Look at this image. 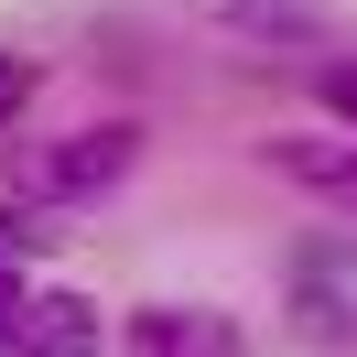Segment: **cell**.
<instances>
[{
    "label": "cell",
    "instance_id": "8992f818",
    "mask_svg": "<svg viewBox=\"0 0 357 357\" xmlns=\"http://www.w3.org/2000/svg\"><path fill=\"white\" fill-rule=\"evenodd\" d=\"M271 174H292L325 206H357V141H271Z\"/></svg>",
    "mask_w": 357,
    "mask_h": 357
},
{
    "label": "cell",
    "instance_id": "7a4b0ae2",
    "mask_svg": "<svg viewBox=\"0 0 357 357\" xmlns=\"http://www.w3.org/2000/svg\"><path fill=\"white\" fill-rule=\"evenodd\" d=\"M282 303L314 347H357V238H303L282 260Z\"/></svg>",
    "mask_w": 357,
    "mask_h": 357
},
{
    "label": "cell",
    "instance_id": "3957f363",
    "mask_svg": "<svg viewBox=\"0 0 357 357\" xmlns=\"http://www.w3.org/2000/svg\"><path fill=\"white\" fill-rule=\"evenodd\" d=\"M130 357H249V335L217 303H141L130 314Z\"/></svg>",
    "mask_w": 357,
    "mask_h": 357
},
{
    "label": "cell",
    "instance_id": "9c48e42d",
    "mask_svg": "<svg viewBox=\"0 0 357 357\" xmlns=\"http://www.w3.org/2000/svg\"><path fill=\"white\" fill-rule=\"evenodd\" d=\"M33 87H44V76H33V54H0V130L33 109Z\"/></svg>",
    "mask_w": 357,
    "mask_h": 357
},
{
    "label": "cell",
    "instance_id": "30bf717a",
    "mask_svg": "<svg viewBox=\"0 0 357 357\" xmlns=\"http://www.w3.org/2000/svg\"><path fill=\"white\" fill-rule=\"evenodd\" d=\"M22 292H33V271H0V347H11V314H22Z\"/></svg>",
    "mask_w": 357,
    "mask_h": 357
},
{
    "label": "cell",
    "instance_id": "277c9868",
    "mask_svg": "<svg viewBox=\"0 0 357 357\" xmlns=\"http://www.w3.org/2000/svg\"><path fill=\"white\" fill-rule=\"evenodd\" d=\"M206 33H238V44H271V54H292V44H325V0H184Z\"/></svg>",
    "mask_w": 357,
    "mask_h": 357
},
{
    "label": "cell",
    "instance_id": "52a82bcc",
    "mask_svg": "<svg viewBox=\"0 0 357 357\" xmlns=\"http://www.w3.org/2000/svg\"><path fill=\"white\" fill-rule=\"evenodd\" d=\"M314 98H325V119H347V141H357V54L314 66Z\"/></svg>",
    "mask_w": 357,
    "mask_h": 357
},
{
    "label": "cell",
    "instance_id": "6da1fadb",
    "mask_svg": "<svg viewBox=\"0 0 357 357\" xmlns=\"http://www.w3.org/2000/svg\"><path fill=\"white\" fill-rule=\"evenodd\" d=\"M130 162H141V130H130V119H76V130L11 152V195H22V206H76V195H109Z\"/></svg>",
    "mask_w": 357,
    "mask_h": 357
},
{
    "label": "cell",
    "instance_id": "ba28073f",
    "mask_svg": "<svg viewBox=\"0 0 357 357\" xmlns=\"http://www.w3.org/2000/svg\"><path fill=\"white\" fill-rule=\"evenodd\" d=\"M33 249H44L33 206H0V271H33Z\"/></svg>",
    "mask_w": 357,
    "mask_h": 357
},
{
    "label": "cell",
    "instance_id": "5b68a950",
    "mask_svg": "<svg viewBox=\"0 0 357 357\" xmlns=\"http://www.w3.org/2000/svg\"><path fill=\"white\" fill-rule=\"evenodd\" d=\"M98 303L87 292H22V314H11V357H98Z\"/></svg>",
    "mask_w": 357,
    "mask_h": 357
}]
</instances>
